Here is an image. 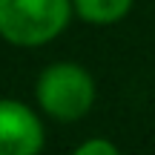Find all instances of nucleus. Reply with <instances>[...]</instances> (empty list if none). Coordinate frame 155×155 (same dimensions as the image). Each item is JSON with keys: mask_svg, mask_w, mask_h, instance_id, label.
Masks as SVG:
<instances>
[{"mask_svg": "<svg viewBox=\"0 0 155 155\" xmlns=\"http://www.w3.org/2000/svg\"><path fill=\"white\" fill-rule=\"evenodd\" d=\"M72 0H0V38L17 49H38L66 32Z\"/></svg>", "mask_w": 155, "mask_h": 155, "instance_id": "nucleus-1", "label": "nucleus"}, {"mask_svg": "<svg viewBox=\"0 0 155 155\" xmlns=\"http://www.w3.org/2000/svg\"><path fill=\"white\" fill-rule=\"evenodd\" d=\"M98 98V86L89 69L72 61H55L40 69L35 81V101L52 121L72 124L89 115Z\"/></svg>", "mask_w": 155, "mask_h": 155, "instance_id": "nucleus-2", "label": "nucleus"}, {"mask_svg": "<svg viewBox=\"0 0 155 155\" xmlns=\"http://www.w3.org/2000/svg\"><path fill=\"white\" fill-rule=\"evenodd\" d=\"M46 129L38 112L17 98H0V155H40Z\"/></svg>", "mask_w": 155, "mask_h": 155, "instance_id": "nucleus-3", "label": "nucleus"}, {"mask_svg": "<svg viewBox=\"0 0 155 155\" xmlns=\"http://www.w3.org/2000/svg\"><path fill=\"white\" fill-rule=\"evenodd\" d=\"M135 0H72L75 17L89 26H112L132 12Z\"/></svg>", "mask_w": 155, "mask_h": 155, "instance_id": "nucleus-4", "label": "nucleus"}, {"mask_svg": "<svg viewBox=\"0 0 155 155\" xmlns=\"http://www.w3.org/2000/svg\"><path fill=\"white\" fill-rule=\"evenodd\" d=\"M72 155H121V150L109 138H86L72 150Z\"/></svg>", "mask_w": 155, "mask_h": 155, "instance_id": "nucleus-5", "label": "nucleus"}]
</instances>
